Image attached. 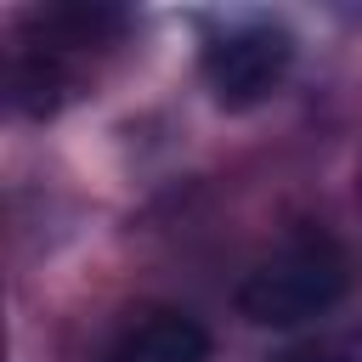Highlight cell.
Segmentation results:
<instances>
[{
  "mask_svg": "<svg viewBox=\"0 0 362 362\" xmlns=\"http://www.w3.org/2000/svg\"><path fill=\"white\" fill-rule=\"evenodd\" d=\"M345 255L322 232H300L277 243L238 283V317L255 328H300L345 300Z\"/></svg>",
  "mask_w": 362,
  "mask_h": 362,
  "instance_id": "obj_1",
  "label": "cell"
},
{
  "mask_svg": "<svg viewBox=\"0 0 362 362\" xmlns=\"http://www.w3.org/2000/svg\"><path fill=\"white\" fill-rule=\"evenodd\" d=\"M294 68V34L272 17H243L226 23L221 34H209L204 45V85L221 107L243 113L260 107Z\"/></svg>",
  "mask_w": 362,
  "mask_h": 362,
  "instance_id": "obj_2",
  "label": "cell"
},
{
  "mask_svg": "<svg viewBox=\"0 0 362 362\" xmlns=\"http://www.w3.org/2000/svg\"><path fill=\"white\" fill-rule=\"evenodd\" d=\"M96 362H209V328L187 311H141Z\"/></svg>",
  "mask_w": 362,
  "mask_h": 362,
  "instance_id": "obj_3",
  "label": "cell"
},
{
  "mask_svg": "<svg viewBox=\"0 0 362 362\" xmlns=\"http://www.w3.org/2000/svg\"><path fill=\"white\" fill-rule=\"evenodd\" d=\"M62 96H68V74H62L57 51L40 45V51H23V57L11 62V102H17L23 113L45 119V113L62 107Z\"/></svg>",
  "mask_w": 362,
  "mask_h": 362,
  "instance_id": "obj_4",
  "label": "cell"
},
{
  "mask_svg": "<svg viewBox=\"0 0 362 362\" xmlns=\"http://www.w3.org/2000/svg\"><path fill=\"white\" fill-rule=\"evenodd\" d=\"M277 362H362V322L351 328H334V334H317L294 351H283Z\"/></svg>",
  "mask_w": 362,
  "mask_h": 362,
  "instance_id": "obj_5",
  "label": "cell"
}]
</instances>
